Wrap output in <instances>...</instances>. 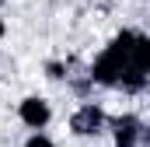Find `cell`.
<instances>
[{
  "mask_svg": "<svg viewBox=\"0 0 150 147\" xmlns=\"http://www.w3.org/2000/svg\"><path fill=\"white\" fill-rule=\"evenodd\" d=\"M87 74H91V84L122 88L126 95H140L147 88V74H150V39L143 32L122 28L98 53V60L87 67Z\"/></svg>",
  "mask_w": 150,
  "mask_h": 147,
  "instance_id": "6da1fadb",
  "label": "cell"
},
{
  "mask_svg": "<svg viewBox=\"0 0 150 147\" xmlns=\"http://www.w3.org/2000/svg\"><path fill=\"white\" fill-rule=\"evenodd\" d=\"M105 130H112V144L115 147H140L143 144V119L133 116V112L112 116L105 123Z\"/></svg>",
  "mask_w": 150,
  "mask_h": 147,
  "instance_id": "7a4b0ae2",
  "label": "cell"
},
{
  "mask_svg": "<svg viewBox=\"0 0 150 147\" xmlns=\"http://www.w3.org/2000/svg\"><path fill=\"white\" fill-rule=\"evenodd\" d=\"M105 123H108V116H105L101 105L84 102V105L70 116V133H74V137H98V133H105Z\"/></svg>",
  "mask_w": 150,
  "mask_h": 147,
  "instance_id": "3957f363",
  "label": "cell"
},
{
  "mask_svg": "<svg viewBox=\"0 0 150 147\" xmlns=\"http://www.w3.org/2000/svg\"><path fill=\"white\" fill-rule=\"evenodd\" d=\"M18 119H21L28 130H45V126L52 123V105H49L45 98H38V95H28V98H21V105H18Z\"/></svg>",
  "mask_w": 150,
  "mask_h": 147,
  "instance_id": "277c9868",
  "label": "cell"
},
{
  "mask_svg": "<svg viewBox=\"0 0 150 147\" xmlns=\"http://www.w3.org/2000/svg\"><path fill=\"white\" fill-rule=\"evenodd\" d=\"M21 147H56V144H52V137H49V133H42V130H32V137H28Z\"/></svg>",
  "mask_w": 150,
  "mask_h": 147,
  "instance_id": "5b68a950",
  "label": "cell"
},
{
  "mask_svg": "<svg viewBox=\"0 0 150 147\" xmlns=\"http://www.w3.org/2000/svg\"><path fill=\"white\" fill-rule=\"evenodd\" d=\"M45 77H49V81H63V77H67V63L49 60V63H45Z\"/></svg>",
  "mask_w": 150,
  "mask_h": 147,
  "instance_id": "8992f818",
  "label": "cell"
},
{
  "mask_svg": "<svg viewBox=\"0 0 150 147\" xmlns=\"http://www.w3.org/2000/svg\"><path fill=\"white\" fill-rule=\"evenodd\" d=\"M4 35H7V25H4V18H0V42H4Z\"/></svg>",
  "mask_w": 150,
  "mask_h": 147,
  "instance_id": "52a82bcc",
  "label": "cell"
}]
</instances>
